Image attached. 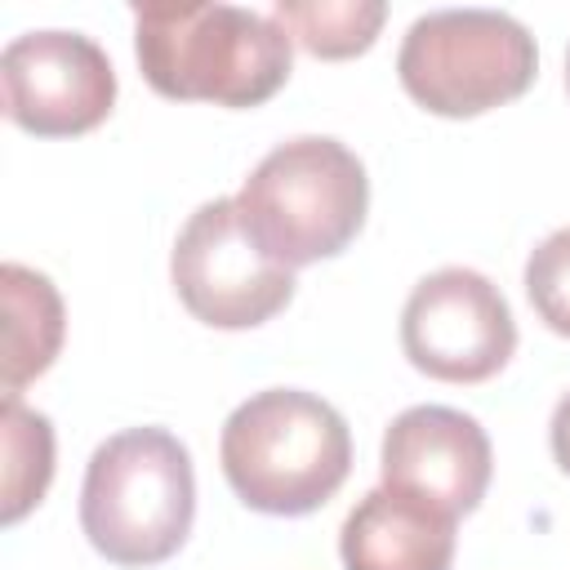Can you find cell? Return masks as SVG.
<instances>
[{
    "mask_svg": "<svg viewBox=\"0 0 570 570\" xmlns=\"http://www.w3.org/2000/svg\"><path fill=\"white\" fill-rule=\"evenodd\" d=\"M134 53L160 98L214 107H258L294 67L285 27L240 4H134Z\"/></svg>",
    "mask_w": 570,
    "mask_h": 570,
    "instance_id": "obj_1",
    "label": "cell"
},
{
    "mask_svg": "<svg viewBox=\"0 0 570 570\" xmlns=\"http://www.w3.org/2000/svg\"><path fill=\"white\" fill-rule=\"evenodd\" d=\"M218 463L245 508L267 517H307L347 481L352 432L316 392L267 387L227 414Z\"/></svg>",
    "mask_w": 570,
    "mask_h": 570,
    "instance_id": "obj_2",
    "label": "cell"
},
{
    "mask_svg": "<svg viewBox=\"0 0 570 570\" xmlns=\"http://www.w3.org/2000/svg\"><path fill=\"white\" fill-rule=\"evenodd\" d=\"M365 209L370 178L361 156L325 134L276 142L236 191L245 232L289 272L343 254L365 227Z\"/></svg>",
    "mask_w": 570,
    "mask_h": 570,
    "instance_id": "obj_3",
    "label": "cell"
},
{
    "mask_svg": "<svg viewBox=\"0 0 570 570\" xmlns=\"http://www.w3.org/2000/svg\"><path fill=\"white\" fill-rule=\"evenodd\" d=\"M196 521V472L169 428H125L85 468L80 530L111 566L169 561Z\"/></svg>",
    "mask_w": 570,
    "mask_h": 570,
    "instance_id": "obj_4",
    "label": "cell"
},
{
    "mask_svg": "<svg viewBox=\"0 0 570 570\" xmlns=\"http://www.w3.org/2000/svg\"><path fill=\"white\" fill-rule=\"evenodd\" d=\"M534 36L503 9H432L410 22L396 49L401 89L423 111L450 120L521 98L534 85Z\"/></svg>",
    "mask_w": 570,
    "mask_h": 570,
    "instance_id": "obj_5",
    "label": "cell"
},
{
    "mask_svg": "<svg viewBox=\"0 0 570 570\" xmlns=\"http://www.w3.org/2000/svg\"><path fill=\"white\" fill-rule=\"evenodd\" d=\"M169 281L183 307L209 330H254L294 298V272L254 245L236 196H214L183 223Z\"/></svg>",
    "mask_w": 570,
    "mask_h": 570,
    "instance_id": "obj_6",
    "label": "cell"
},
{
    "mask_svg": "<svg viewBox=\"0 0 570 570\" xmlns=\"http://www.w3.org/2000/svg\"><path fill=\"white\" fill-rule=\"evenodd\" d=\"M405 361L441 383H485L517 352L508 298L476 267L428 272L401 307Z\"/></svg>",
    "mask_w": 570,
    "mask_h": 570,
    "instance_id": "obj_7",
    "label": "cell"
},
{
    "mask_svg": "<svg viewBox=\"0 0 570 570\" xmlns=\"http://www.w3.org/2000/svg\"><path fill=\"white\" fill-rule=\"evenodd\" d=\"M4 116L36 138H76L116 107V67L85 31H22L0 53Z\"/></svg>",
    "mask_w": 570,
    "mask_h": 570,
    "instance_id": "obj_8",
    "label": "cell"
},
{
    "mask_svg": "<svg viewBox=\"0 0 570 570\" xmlns=\"http://www.w3.org/2000/svg\"><path fill=\"white\" fill-rule=\"evenodd\" d=\"M379 472L387 490H401L459 521L485 499L494 450L472 414L454 405H410L383 432Z\"/></svg>",
    "mask_w": 570,
    "mask_h": 570,
    "instance_id": "obj_9",
    "label": "cell"
},
{
    "mask_svg": "<svg viewBox=\"0 0 570 570\" xmlns=\"http://www.w3.org/2000/svg\"><path fill=\"white\" fill-rule=\"evenodd\" d=\"M454 543V517L387 485L361 494L338 530L343 570H450Z\"/></svg>",
    "mask_w": 570,
    "mask_h": 570,
    "instance_id": "obj_10",
    "label": "cell"
},
{
    "mask_svg": "<svg viewBox=\"0 0 570 570\" xmlns=\"http://www.w3.org/2000/svg\"><path fill=\"white\" fill-rule=\"evenodd\" d=\"M0 294H4V356H0V387L4 396H18L22 383L40 379L67 334L62 294L53 281L27 263L0 267Z\"/></svg>",
    "mask_w": 570,
    "mask_h": 570,
    "instance_id": "obj_11",
    "label": "cell"
},
{
    "mask_svg": "<svg viewBox=\"0 0 570 570\" xmlns=\"http://www.w3.org/2000/svg\"><path fill=\"white\" fill-rule=\"evenodd\" d=\"M272 18L312 58H356L379 40L387 22V4L383 0H276Z\"/></svg>",
    "mask_w": 570,
    "mask_h": 570,
    "instance_id": "obj_12",
    "label": "cell"
},
{
    "mask_svg": "<svg viewBox=\"0 0 570 570\" xmlns=\"http://www.w3.org/2000/svg\"><path fill=\"white\" fill-rule=\"evenodd\" d=\"M0 436H4V503L0 521L18 525L53 481V423L40 410H27L22 396H4L0 405Z\"/></svg>",
    "mask_w": 570,
    "mask_h": 570,
    "instance_id": "obj_13",
    "label": "cell"
},
{
    "mask_svg": "<svg viewBox=\"0 0 570 570\" xmlns=\"http://www.w3.org/2000/svg\"><path fill=\"white\" fill-rule=\"evenodd\" d=\"M525 294L534 316L570 338V227H557L552 236H543L530 258H525Z\"/></svg>",
    "mask_w": 570,
    "mask_h": 570,
    "instance_id": "obj_14",
    "label": "cell"
},
{
    "mask_svg": "<svg viewBox=\"0 0 570 570\" xmlns=\"http://www.w3.org/2000/svg\"><path fill=\"white\" fill-rule=\"evenodd\" d=\"M548 445H552V459H557V468L570 476V392L557 401V410H552V423H548Z\"/></svg>",
    "mask_w": 570,
    "mask_h": 570,
    "instance_id": "obj_15",
    "label": "cell"
},
{
    "mask_svg": "<svg viewBox=\"0 0 570 570\" xmlns=\"http://www.w3.org/2000/svg\"><path fill=\"white\" fill-rule=\"evenodd\" d=\"M566 89H570V53H566Z\"/></svg>",
    "mask_w": 570,
    "mask_h": 570,
    "instance_id": "obj_16",
    "label": "cell"
}]
</instances>
